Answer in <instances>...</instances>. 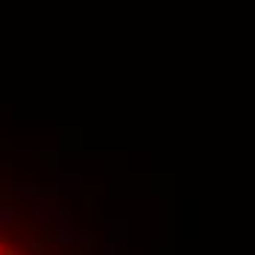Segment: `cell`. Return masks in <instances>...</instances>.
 Wrapping results in <instances>:
<instances>
[{
  "mask_svg": "<svg viewBox=\"0 0 255 255\" xmlns=\"http://www.w3.org/2000/svg\"><path fill=\"white\" fill-rule=\"evenodd\" d=\"M0 255H26V250H21L15 241H9V238L0 235Z\"/></svg>",
  "mask_w": 255,
  "mask_h": 255,
  "instance_id": "obj_1",
  "label": "cell"
}]
</instances>
